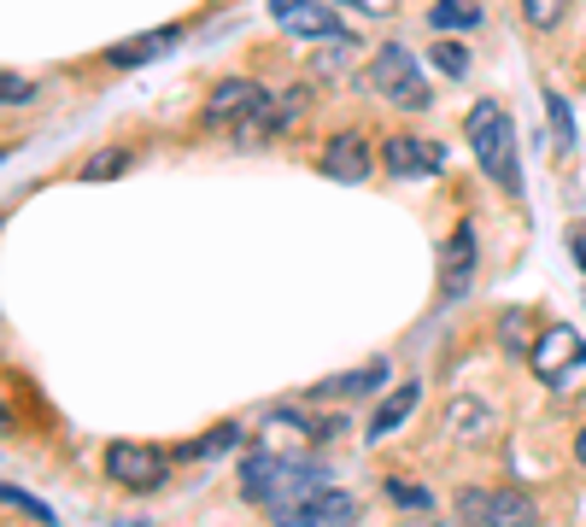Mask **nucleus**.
<instances>
[{
	"mask_svg": "<svg viewBox=\"0 0 586 527\" xmlns=\"http://www.w3.org/2000/svg\"><path fill=\"white\" fill-rule=\"evenodd\" d=\"M240 486H247V499H252V504L275 509V522L288 527L293 509H300V504L323 486V469H317V463H305V457L258 451V457H247V469H240Z\"/></svg>",
	"mask_w": 586,
	"mask_h": 527,
	"instance_id": "obj_1",
	"label": "nucleus"
},
{
	"mask_svg": "<svg viewBox=\"0 0 586 527\" xmlns=\"http://www.w3.org/2000/svg\"><path fill=\"white\" fill-rule=\"evenodd\" d=\"M463 135H470L475 164L487 170L505 194H522V159H516V124L505 117L498 100H475L470 117H463Z\"/></svg>",
	"mask_w": 586,
	"mask_h": 527,
	"instance_id": "obj_2",
	"label": "nucleus"
},
{
	"mask_svg": "<svg viewBox=\"0 0 586 527\" xmlns=\"http://www.w3.org/2000/svg\"><path fill=\"white\" fill-rule=\"evenodd\" d=\"M370 89L387 100V106H399V112H422L428 106V77H422V65L410 47L399 42H387V47H375V59H370Z\"/></svg>",
	"mask_w": 586,
	"mask_h": 527,
	"instance_id": "obj_3",
	"label": "nucleus"
},
{
	"mask_svg": "<svg viewBox=\"0 0 586 527\" xmlns=\"http://www.w3.org/2000/svg\"><path fill=\"white\" fill-rule=\"evenodd\" d=\"M533 376H540L545 387H557V393H568V387L586 381V340L568 329V322H551V329H540V340H533Z\"/></svg>",
	"mask_w": 586,
	"mask_h": 527,
	"instance_id": "obj_4",
	"label": "nucleus"
},
{
	"mask_svg": "<svg viewBox=\"0 0 586 527\" xmlns=\"http://www.w3.org/2000/svg\"><path fill=\"white\" fill-rule=\"evenodd\" d=\"M458 522L463 527H533L540 522V504L510 486H498V492L470 486V492H458Z\"/></svg>",
	"mask_w": 586,
	"mask_h": 527,
	"instance_id": "obj_5",
	"label": "nucleus"
},
{
	"mask_svg": "<svg viewBox=\"0 0 586 527\" xmlns=\"http://www.w3.org/2000/svg\"><path fill=\"white\" fill-rule=\"evenodd\" d=\"M106 474L117 486H129V492H153V486H165L170 457L159 446H142V439H112L106 446Z\"/></svg>",
	"mask_w": 586,
	"mask_h": 527,
	"instance_id": "obj_6",
	"label": "nucleus"
},
{
	"mask_svg": "<svg viewBox=\"0 0 586 527\" xmlns=\"http://www.w3.org/2000/svg\"><path fill=\"white\" fill-rule=\"evenodd\" d=\"M264 89H258L252 77H223L217 89H212V100H205V124H247V117L264 106Z\"/></svg>",
	"mask_w": 586,
	"mask_h": 527,
	"instance_id": "obj_7",
	"label": "nucleus"
},
{
	"mask_svg": "<svg viewBox=\"0 0 586 527\" xmlns=\"http://www.w3.org/2000/svg\"><path fill=\"white\" fill-rule=\"evenodd\" d=\"M358 522V499L340 486H317L312 499L288 516V527H352Z\"/></svg>",
	"mask_w": 586,
	"mask_h": 527,
	"instance_id": "obj_8",
	"label": "nucleus"
},
{
	"mask_svg": "<svg viewBox=\"0 0 586 527\" xmlns=\"http://www.w3.org/2000/svg\"><path fill=\"white\" fill-rule=\"evenodd\" d=\"M382 159L393 176H440L446 170V147L440 141H417V135H393L382 147Z\"/></svg>",
	"mask_w": 586,
	"mask_h": 527,
	"instance_id": "obj_9",
	"label": "nucleus"
},
{
	"mask_svg": "<svg viewBox=\"0 0 586 527\" xmlns=\"http://www.w3.org/2000/svg\"><path fill=\"white\" fill-rule=\"evenodd\" d=\"M317 434H329V428H317L305 411H270L264 416V451H275V457H300Z\"/></svg>",
	"mask_w": 586,
	"mask_h": 527,
	"instance_id": "obj_10",
	"label": "nucleus"
},
{
	"mask_svg": "<svg viewBox=\"0 0 586 527\" xmlns=\"http://www.w3.org/2000/svg\"><path fill=\"white\" fill-rule=\"evenodd\" d=\"M446 299H463L475 287V224H458L452 241H446V270H440Z\"/></svg>",
	"mask_w": 586,
	"mask_h": 527,
	"instance_id": "obj_11",
	"label": "nucleus"
},
{
	"mask_svg": "<svg viewBox=\"0 0 586 527\" xmlns=\"http://www.w3.org/2000/svg\"><path fill=\"white\" fill-rule=\"evenodd\" d=\"M493 428H498V411L487 399H452L446 404V434L452 439H463V446H475V439H493Z\"/></svg>",
	"mask_w": 586,
	"mask_h": 527,
	"instance_id": "obj_12",
	"label": "nucleus"
},
{
	"mask_svg": "<svg viewBox=\"0 0 586 527\" xmlns=\"http://www.w3.org/2000/svg\"><path fill=\"white\" fill-rule=\"evenodd\" d=\"M323 176H329V182H364L370 176V141H358V135H335V141L323 147Z\"/></svg>",
	"mask_w": 586,
	"mask_h": 527,
	"instance_id": "obj_13",
	"label": "nucleus"
},
{
	"mask_svg": "<svg viewBox=\"0 0 586 527\" xmlns=\"http://www.w3.org/2000/svg\"><path fill=\"white\" fill-rule=\"evenodd\" d=\"M387 381V364L375 358V364H364V369H347V376H329V381H317L312 393V404H323V399H364V393H375V387Z\"/></svg>",
	"mask_w": 586,
	"mask_h": 527,
	"instance_id": "obj_14",
	"label": "nucleus"
},
{
	"mask_svg": "<svg viewBox=\"0 0 586 527\" xmlns=\"http://www.w3.org/2000/svg\"><path fill=\"white\" fill-rule=\"evenodd\" d=\"M182 42V30L177 24H165V30H147L142 42H124V47H106V65H117V71H129V65H147V59H159L170 54V47Z\"/></svg>",
	"mask_w": 586,
	"mask_h": 527,
	"instance_id": "obj_15",
	"label": "nucleus"
},
{
	"mask_svg": "<svg viewBox=\"0 0 586 527\" xmlns=\"http://www.w3.org/2000/svg\"><path fill=\"white\" fill-rule=\"evenodd\" d=\"M282 30H288V36H300V42H340V36H347L340 19H335V12H323V7H300L293 19H282Z\"/></svg>",
	"mask_w": 586,
	"mask_h": 527,
	"instance_id": "obj_16",
	"label": "nucleus"
},
{
	"mask_svg": "<svg viewBox=\"0 0 586 527\" xmlns=\"http://www.w3.org/2000/svg\"><path fill=\"white\" fill-rule=\"evenodd\" d=\"M417 399H422V387H417V381H405L399 393H393V399L382 404V411L370 416V439H387V434L399 428V422H405L410 411H417Z\"/></svg>",
	"mask_w": 586,
	"mask_h": 527,
	"instance_id": "obj_17",
	"label": "nucleus"
},
{
	"mask_svg": "<svg viewBox=\"0 0 586 527\" xmlns=\"http://www.w3.org/2000/svg\"><path fill=\"white\" fill-rule=\"evenodd\" d=\"M533 340H540V334H533L528 311H505V317H498V346H505L510 358H533Z\"/></svg>",
	"mask_w": 586,
	"mask_h": 527,
	"instance_id": "obj_18",
	"label": "nucleus"
},
{
	"mask_svg": "<svg viewBox=\"0 0 586 527\" xmlns=\"http://www.w3.org/2000/svg\"><path fill=\"white\" fill-rule=\"evenodd\" d=\"M124 170H129V152H124V147H100V152L82 159L77 176H82V182H112V176H124Z\"/></svg>",
	"mask_w": 586,
	"mask_h": 527,
	"instance_id": "obj_19",
	"label": "nucleus"
},
{
	"mask_svg": "<svg viewBox=\"0 0 586 527\" xmlns=\"http://www.w3.org/2000/svg\"><path fill=\"white\" fill-rule=\"evenodd\" d=\"M435 30H475L481 24V12H475V0H435Z\"/></svg>",
	"mask_w": 586,
	"mask_h": 527,
	"instance_id": "obj_20",
	"label": "nucleus"
},
{
	"mask_svg": "<svg viewBox=\"0 0 586 527\" xmlns=\"http://www.w3.org/2000/svg\"><path fill=\"white\" fill-rule=\"evenodd\" d=\"M387 504H393V509H417V516H422V509H435V492L393 474V481H387Z\"/></svg>",
	"mask_w": 586,
	"mask_h": 527,
	"instance_id": "obj_21",
	"label": "nucleus"
},
{
	"mask_svg": "<svg viewBox=\"0 0 586 527\" xmlns=\"http://www.w3.org/2000/svg\"><path fill=\"white\" fill-rule=\"evenodd\" d=\"M545 112H551V135H557V147L575 152V112H568V100H563L557 89L545 94Z\"/></svg>",
	"mask_w": 586,
	"mask_h": 527,
	"instance_id": "obj_22",
	"label": "nucleus"
},
{
	"mask_svg": "<svg viewBox=\"0 0 586 527\" xmlns=\"http://www.w3.org/2000/svg\"><path fill=\"white\" fill-rule=\"evenodd\" d=\"M428 59H435L440 77H470V47H463V42H446V36H440Z\"/></svg>",
	"mask_w": 586,
	"mask_h": 527,
	"instance_id": "obj_23",
	"label": "nucleus"
},
{
	"mask_svg": "<svg viewBox=\"0 0 586 527\" xmlns=\"http://www.w3.org/2000/svg\"><path fill=\"white\" fill-rule=\"evenodd\" d=\"M229 446H240V428H235V422H223L217 434H205V439H194V446H182V457H217V451H229Z\"/></svg>",
	"mask_w": 586,
	"mask_h": 527,
	"instance_id": "obj_24",
	"label": "nucleus"
},
{
	"mask_svg": "<svg viewBox=\"0 0 586 527\" xmlns=\"http://www.w3.org/2000/svg\"><path fill=\"white\" fill-rule=\"evenodd\" d=\"M563 12H568V0H522V19H528L533 30H557Z\"/></svg>",
	"mask_w": 586,
	"mask_h": 527,
	"instance_id": "obj_25",
	"label": "nucleus"
},
{
	"mask_svg": "<svg viewBox=\"0 0 586 527\" xmlns=\"http://www.w3.org/2000/svg\"><path fill=\"white\" fill-rule=\"evenodd\" d=\"M300 112H305V89H288L282 100H275V129H293Z\"/></svg>",
	"mask_w": 586,
	"mask_h": 527,
	"instance_id": "obj_26",
	"label": "nucleus"
},
{
	"mask_svg": "<svg viewBox=\"0 0 586 527\" xmlns=\"http://www.w3.org/2000/svg\"><path fill=\"white\" fill-rule=\"evenodd\" d=\"M7 504H12V509H30V516H36L42 527H54V509H47L42 499H30L24 486H7Z\"/></svg>",
	"mask_w": 586,
	"mask_h": 527,
	"instance_id": "obj_27",
	"label": "nucleus"
},
{
	"mask_svg": "<svg viewBox=\"0 0 586 527\" xmlns=\"http://www.w3.org/2000/svg\"><path fill=\"white\" fill-rule=\"evenodd\" d=\"M352 47H358L352 36H340V42L329 47V54H317V65H312V71H317V77H329V71H340V65H347V59H352Z\"/></svg>",
	"mask_w": 586,
	"mask_h": 527,
	"instance_id": "obj_28",
	"label": "nucleus"
},
{
	"mask_svg": "<svg viewBox=\"0 0 586 527\" xmlns=\"http://www.w3.org/2000/svg\"><path fill=\"white\" fill-rule=\"evenodd\" d=\"M0 89H7V106H24V100L36 94V82H24L19 71H7V82H0Z\"/></svg>",
	"mask_w": 586,
	"mask_h": 527,
	"instance_id": "obj_29",
	"label": "nucleus"
},
{
	"mask_svg": "<svg viewBox=\"0 0 586 527\" xmlns=\"http://www.w3.org/2000/svg\"><path fill=\"white\" fill-rule=\"evenodd\" d=\"M352 12H364V19H393L399 12V0H347Z\"/></svg>",
	"mask_w": 586,
	"mask_h": 527,
	"instance_id": "obj_30",
	"label": "nucleus"
},
{
	"mask_svg": "<svg viewBox=\"0 0 586 527\" xmlns=\"http://www.w3.org/2000/svg\"><path fill=\"white\" fill-rule=\"evenodd\" d=\"M300 7H317V0H270L275 24H282V19H293V12H300Z\"/></svg>",
	"mask_w": 586,
	"mask_h": 527,
	"instance_id": "obj_31",
	"label": "nucleus"
},
{
	"mask_svg": "<svg viewBox=\"0 0 586 527\" xmlns=\"http://www.w3.org/2000/svg\"><path fill=\"white\" fill-rule=\"evenodd\" d=\"M568 252H575V264H581V276H586V234H581V229L568 234Z\"/></svg>",
	"mask_w": 586,
	"mask_h": 527,
	"instance_id": "obj_32",
	"label": "nucleus"
},
{
	"mask_svg": "<svg viewBox=\"0 0 586 527\" xmlns=\"http://www.w3.org/2000/svg\"><path fill=\"white\" fill-rule=\"evenodd\" d=\"M575 463H581V469H586V428H581V434H575Z\"/></svg>",
	"mask_w": 586,
	"mask_h": 527,
	"instance_id": "obj_33",
	"label": "nucleus"
},
{
	"mask_svg": "<svg viewBox=\"0 0 586 527\" xmlns=\"http://www.w3.org/2000/svg\"><path fill=\"white\" fill-rule=\"evenodd\" d=\"M417 527H463V522H446V516H435V522H417Z\"/></svg>",
	"mask_w": 586,
	"mask_h": 527,
	"instance_id": "obj_34",
	"label": "nucleus"
}]
</instances>
